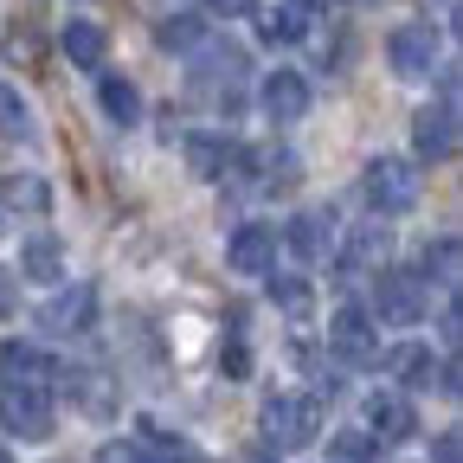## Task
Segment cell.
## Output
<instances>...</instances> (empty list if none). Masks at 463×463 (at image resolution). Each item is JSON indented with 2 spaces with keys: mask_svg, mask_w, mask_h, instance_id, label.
<instances>
[{
  "mask_svg": "<svg viewBox=\"0 0 463 463\" xmlns=\"http://www.w3.org/2000/svg\"><path fill=\"white\" fill-rule=\"evenodd\" d=\"M361 194H367V206L380 219H399V213H412L425 200V174H419V161H405V155H380L361 174Z\"/></svg>",
  "mask_w": 463,
  "mask_h": 463,
  "instance_id": "1",
  "label": "cell"
},
{
  "mask_svg": "<svg viewBox=\"0 0 463 463\" xmlns=\"http://www.w3.org/2000/svg\"><path fill=\"white\" fill-rule=\"evenodd\" d=\"M367 277H373V309H367V316H380V322H392V328L425 322L431 289H425V277H419V270H405V264H373Z\"/></svg>",
  "mask_w": 463,
  "mask_h": 463,
  "instance_id": "2",
  "label": "cell"
},
{
  "mask_svg": "<svg viewBox=\"0 0 463 463\" xmlns=\"http://www.w3.org/2000/svg\"><path fill=\"white\" fill-rule=\"evenodd\" d=\"M0 431H14L20 444H45V438L58 431L52 386H33V380H0Z\"/></svg>",
  "mask_w": 463,
  "mask_h": 463,
  "instance_id": "3",
  "label": "cell"
},
{
  "mask_svg": "<svg viewBox=\"0 0 463 463\" xmlns=\"http://www.w3.org/2000/svg\"><path fill=\"white\" fill-rule=\"evenodd\" d=\"M264 444L270 450H309L316 438H322V399H309V392H277V399H264Z\"/></svg>",
  "mask_w": 463,
  "mask_h": 463,
  "instance_id": "4",
  "label": "cell"
},
{
  "mask_svg": "<svg viewBox=\"0 0 463 463\" xmlns=\"http://www.w3.org/2000/svg\"><path fill=\"white\" fill-rule=\"evenodd\" d=\"M328 347L347 361V367H367L373 354H380V335H373V316L361 309V303H341L335 316H328Z\"/></svg>",
  "mask_w": 463,
  "mask_h": 463,
  "instance_id": "5",
  "label": "cell"
},
{
  "mask_svg": "<svg viewBox=\"0 0 463 463\" xmlns=\"http://www.w3.org/2000/svg\"><path fill=\"white\" fill-rule=\"evenodd\" d=\"M386 58H392V78H405V84H419V78H431L438 71V33L431 26H399L392 39H386Z\"/></svg>",
  "mask_w": 463,
  "mask_h": 463,
  "instance_id": "6",
  "label": "cell"
},
{
  "mask_svg": "<svg viewBox=\"0 0 463 463\" xmlns=\"http://www.w3.org/2000/svg\"><path fill=\"white\" fill-rule=\"evenodd\" d=\"M90 322H97V289L90 283L52 289L45 309H39V328H52V335H90Z\"/></svg>",
  "mask_w": 463,
  "mask_h": 463,
  "instance_id": "7",
  "label": "cell"
},
{
  "mask_svg": "<svg viewBox=\"0 0 463 463\" xmlns=\"http://www.w3.org/2000/svg\"><path fill=\"white\" fill-rule=\"evenodd\" d=\"M386 245H392V232L380 225V213H373L367 225H354V232H347V245L335 251V270H341V283H354V277H367L373 264H386Z\"/></svg>",
  "mask_w": 463,
  "mask_h": 463,
  "instance_id": "8",
  "label": "cell"
},
{
  "mask_svg": "<svg viewBox=\"0 0 463 463\" xmlns=\"http://www.w3.org/2000/svg\"><path fill=\"white\" fill-rule=\"evenodd\" d=\"M225 264L239 277H270L277 270V225H239L225 239Z\"/></svg>",
  "mask_w": 463,
  "mask_h": 463,
  "instance_id": "9",
  "label": "cell"
},
{
  "mask_svg": "<svg viewBox=\"0 0 463 463\" xmlns=\"http://www.w3.org/2000/svg\"><path fill=\"white\" fill-rule=\"evenodd\" d=\"M367 425H373V444H412L419 438V405L405 392H373L367 399Z\"/></svg>",
  "mask_w": 463,
  "mask_h": 463,
  "instance_id": "10",
  "label": "cell"
},
{
  "mask_svg": "<svg viewBox=\"0 0 463 463\" xmlns=\"http://www.w3.org/2000/svg\"><path fill=\"white\" fill-rule=\"evenodd\" d=\"M412 148H419V161H450L457 155V103L450 97L412 116Z\"/></svg>",
  "mask_w": 463,
  "mask_h": 463,
  "instance_id": "11",
  "label": "cell"
},
{
  "mask_svg": "<svg viewBox=\"0 0 463 463\" xmlns=\"http://www.w3.org/2000/svg\"><path fill=\"white\" fill-rule=\"evenodd\" d=\"M373 361L399 380V392H431L438 386V354H431L425 341H399L392 354H373Z\"/></svg>",
  "mask_w": 463,
  "mask_h": 463,
  "instance_id": "12",
  "label": "cell"
},
{
  "mask_svg": "<svg viewBox=\"0 0 463 463\" xmlns=\"http://www.w3.org/2000/svg\"><path fill=\"white\" fill-rule=\"evenodd\" d=\"M258 103H264L270 123H303V116H309V78L303 71H270Z\"/></svg>",
  "mask_w": 463,
  "mask_h": 463,
  "instance_id": "13",
  "label": "cell"
},
{
  "mask_svg": "<svg viewBox=\"0 0 463 463\" xmlns=\"http://www.w3.org/2000/svg\"><path fill=\"white\" fill-rule=\"evenodd\" d=\"M277 239H283L289 251H297L303 264H322V258L335 251V232H328V213H297V219H289V225L277 232Z\"/></svg>",
  "mask_w": 463,
  "mask_h": 463,
  "instance_id": "14",
  "label": "cell"
},
{
  "mask_svg": "<svg viewBox=\"0 0 463 463\" xmlns=\"http://www.w3.org/2000/svg\"><path fill=\"white\" fill-rule=\"evenodd\" d=\"M65 277V245L52 239V232H33V239L20 245V283H58Z\"/></svg>",
  "mask_w": 463,
  "mask_h": 463,
  "instance_id": "15",
  "label": "cell"
},
{
  "mask_svg": "<svg viewBox=\"0 0 463 463\" xmlns=\"http://www.w3.org/2000/svg\"><path fill=\"white\" fill-rule=\"evenodd\" d=\"M58 45H65V58H71L78 71H103V58H109V33L97 20H65Z\"/></svg>",
  "mask_w": 463,
  "mask_h": 463,
  "instance_id": "16",
  "label": "cell"
},
{
  "mask_svg": "<svg viewBox=\"0 0 463 463\" xmlns=\"http://www.w3.org/2000/svg\"><path fill=\"white\" fill-rule=\"evenodd\" d=\"M97 103H103V116H109L116 129H136V123H142V90H136L129 78H116V71L97 78Z\"/></svg>",
  "mask_w": 463,
  "mask_h": 463,
  "instance_id": "17",
  "label": "cell"
},
{
  "mask_svg": "<svg viewBox=\"0 0 463 463\" xmlns=\"http://www.w3.org/2000/svg\"><path fill=\"white\" fill-rule=\"evenodd\" d=\"M0 373H7V380H33V386L65 380L52 367V354H39V347H26V341H0Z\"/></svg>",
  "mask_w": 463,
  "mask_h": 463,
  "instance_id": "18",
  "label": "cell"
},
{
  "mask_svg": "<svg viewBox=\"0 0 463 463\" xmlns=\"http://www.w3.org/2000/svg\"><path fill=\"white\" fill-rule=\"evenodd\" d=\"M232 161H239V148H232L225 136H187V174L194 181H225Z\"/></svg>",
  "mask_w": 463,
  "mask_h": 463,
  "instance_id": "19",
  "label": "cell"
},
{
  "mask_svg": "<svg viewBox=\"0 0 463 463\" xmlns=\"http://www.w3.org/2000/svg\"><path fill=\"white\" fill-rule=\"evenodd\" d=\"M0 200H7L14 213L45 219L52 213V181H45V174H7V181H0Z\"/></svg>",
  "mask_w": 463,
  "mask_h": 463,
  "instance_id": "20",
  "label": "cell"
},
{
  "mask_svg": "<svg viewBox=\"0 0 463 463\" xmlns=\"http://www.w3.org/2000/svg\"><path fill=\"white\" fill-rule=\"evenodd\" d=\"M303 33H309V20H303V7H289V0L258 14V39H264V45H297Z\"/></svg>",
  "mask_w": 463,
  "mask_h": 463,
  "instance_id": "21",
  "label": "cell"
},
{
  "mask_svg": "<svg viewBox=\"0 0 463 463\" xmlns=\"http://www.w3.org/2000/svg\"><path fill=\"white\" fill-rule=\"evenodd\" d=\"M206 39V20L200 14H167V20H155V45L161 52H194Z\"/></svg>",
  "mask_w": 463,
  "mask_h": 463,
  "instance_id": "22",
  "label": "cell"
},
{
  "mask_svg": "<svg viewBox=\"0 0 463 463\" xmlns=\"http://www.w3.org/2000/svg\"><path fill=\"white\" fill-rule=\"evenodd\" d=\"M194 52H200V65H206L200 78H213V84H239V78H245V52H239V45H206V39H200Z\"/></svg>",
  "mask_w": 463,
  "mask_h": 463,
  "instance_id": "23",
  "label": "cell"
},
{
  "mask_svg": "<svg viewBox=\"0 0 463 463\" xmlns=\"http://www.w3.org/2000/svg\"><path fill=\"white\" fill-rule=\"evenodd\" d=\"M0 136H7V142H33L39 136L33 129V109H26V97L14 84H0Z\"/></svg>",
  "mask_w": 463,
  "mask_h": 463,
  "instance_id": "24",
  "label": "cell"
},
{
  "mask_svg": "<svg viewBox=\"0 0 463 463\" xmlns=\"http://www.w3.org/2000/svg\"><path fill=\"white\" fill-rule=\"evenodd\" d=\"M71 399L84 405L90 419H109V412H116V392H109L103 373H71Z\"/></svg>",
  "mask_w": 463,
  "mask_h": 463,
  "instance_id": "25",
  "label": "cell"
},
{
  "mask_svg": "<svg viewBox=\"0 0 463 463\" xmlns=\"http://www.w3.org/2000/svg\"><path fill=\"white\" fill-rule=\"evenodd\" d=\"M425 283H438V289H457V239H450V232L425 245Z\"/></svg>",
  "mask_w": 463,
  "mask_h": 463,
  "instance_id": "26",
  "label": "cell"
},
{
  "mask_svg": "<svg viewBox=\"0 0 463 463\" xmlns=\"http://www.w3.org/2000/svg\"><path fill=\"white\" fill-rule=\"evenodd\" d=\"M270 297H277V309H283V316H297V322L316 309V289H309L303 277H277V270H270Z\"/></svg>",
  "mask_w": 463,
  "mask_h": 463,
  "instance_id": "27",
  "label": "cell"
},
{
  "mask_svg": "<svg viewBox=\"0 0 463 463\" xmlns=\"http://www.w3.org/2000/svg\"><path fill=\"white\" fill-rule=\"evenodd\" d=\"M328 463H380V444H373V431H335V444H328Z\"/></svg>",
  "mask_w": 463,
  "mask_h": 463,
  "instance_id": "28",
  "label": "cell"
},
{
  "mask_svg": "<svg viewBox=\"0 0 463 463\" xmlns=\"http://www.w3.org/2000/svg\"><path fill=\"white\" fill-rule=\"evenodd\" d=\"M258 167H264V187H289V181H297V155L264 148V155H258Z\"/></svg>",
  "mask_w": 463,
  "mask_h": 463,
  "instance_id": "29",
  "label": "cell"
},
{
  "mask_svg": "<svg viewBox=\"0 0 463 463\" xmlns=\"http://www.w3.org/2000/svg\"><path fill=\"white\" fill-rule=\"evenodd\" d=\"M97 463H155V457H148L136 438H109V444L97 450Z\"/></svg>",
  "mask_w": 463,
  "mask_h": 463,
  "instance_id": "30",
  "label": "cell"
},
{
  "mask_svg": "<svg viewBox=\"0 0 463 463\" xmlns=\"http://www.w3.org/2000/svg\"><path fill=\"white\" fill-rule=\"evenodd\" d=\"M20 316V270L0 264V322H14Z\"/></svg>",
  "mask_w": 463,
  "mask_h": 463,
  "instance_id": "31",
  "label": "cell"
},
{
  "mask_svg": "<svg viewBox=\"0 0 463 463\" xmlns=\"http://www.w3.org/2000/svg\"><path fill=\"white\" fill-rule=\"evenodd\" d=\"M219 367H225L232 380H245V373H251V347H245V335H232V347L219 354Z\"/></svg>",
  "mask_w": 463,
  "mask_h": 463,
  "instance_id": "32",
  "label": "cell"
},
{
  "mask_svg": "<svg viewBox=\"0 0 463 463\" xmlns=\"http://www.w3.org/2000/svg\"><path fill=\"white\" fill-rule=\"evenodd\" d=\"M7 52L33 65V58H39V39H33V26H14V33H7Z\"/></svg>",
  "mask_w": 463,
  "mask_h": 463,
  "instance_id": "33",
  "label": "cell"
},
{
  "mask_svg": "<svg viewBox=\"0 0 463 463\" xmlns=\"http://www.w3.org/2000/svg\"><path fill=\"white\" fill-rule=\"evenodd\" d=\"M431 457H438V463H463V438H457V431H438Z\"/></svg>",
  "mask_w": 463,
  "mask_h": 463,
  "instance_id": "34",
  "label": "cell"
},
{
  "mask_svg": "<svg viewBox=\"0 0 463 463\" xmlns=\"http://www.w3.org/2000/svg\"><path fill=\"white\" fill-rule=\"evenodd\" d=\"M206 14H219V20H245L251 0H206Z\"/></svg>",
  "mask_w": 463,
  "mask_h": 463,
  "instance_id": "35",
  "label": "cell"
},
{
  "mask_svg": "<svg viewBox=\"0 0 463 463\" xmlns=\"http://www.w3.org/2000/svg\"><path fill=\"white\" fill-rule=\"evenodd\" d=\"M289 7H303V14H322V7H328V0H289Z\"/></svg>",
  "mask_w": 463,
  "mask_h": 463,
  "instance_id": "36",
  "label": "cell"
},
{
  "mask_svg": "<svg viewBox=\"0 0 463 463\" xmlns=\"http://www.w3.org/2000/svg\"><path fill=\"white\" fill-rule=\"evenodd\" d=\"M245 463H277V457H270V450H251V457H245Z\"/></svg>",
  "mask_w": 463,
  "mask_h": 463,
  "instance_id": "37",
  "label": "cell"
},
{
  "mask_svg": "<svg viewBox=\"0 0 463 463\" xmlns=\"http://www.w3.org/2000/svg\"><path fill=\"white\" fill-rule=\"evenodd\" d=\"M0 463H14V457H7V450H0Z\"/></svg>",
  "mask_w": 463,
  "mask_h": 463,
  "instance_id": "38",
  "label": "cell"
}]
</instances>
